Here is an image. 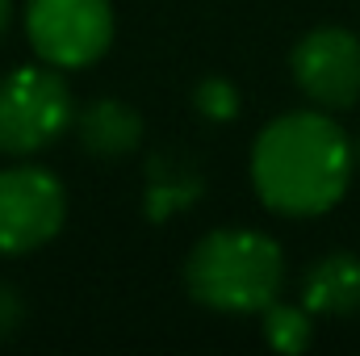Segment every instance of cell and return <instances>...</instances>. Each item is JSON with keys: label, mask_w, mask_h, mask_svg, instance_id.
<instances>
[{"label": "cell", "mask_w": 360, "mask_h": 356, "mask_svg": "<svg viewBox=\"0 0 360 356\" xmlns=\"http://www.w3.org/2000/svg\"><path fill=\"white\" fill-rule=\"evenodd\" d=\"M252 180L276 214H323L352 180V147L323 113H285L256 139Z\"/></svg>", "instance_id": "1"}, {"label": "cell", "mask_w": 360, "mask_h": 356, "mask_svg": "<svg viewBox=\"0 0 360 356\" xmlns=\"http://www.w3.org/2000/svg\"><path fill=\"white\" fill-rule=\"evenodd\" d=\"M184 281L197 302L214 310L252 314L276 302L285 260L281 248L260 231H214L193 248Z\"/></svg>", "instance_id": "2"}, {"label": "cell", "mask_w": 360, "mask_h": 356, "mask_svg": "<svg viewBox=\"0 0 360 356\" xmlns=\"http://www.w3.org/2000/svg\"><path fill=\"white\" fill-rule=\"evenodd\" d=\"M72 122L68 84L51 68H17L0 80V151L34 155Z\"/></svg>", "instance_id": "3"}, {"label": "cell", "mask_w": 360, "mask_h": 356, "mask_svg": "<svg viewBox=\"0 0 360 356\" xmlns=\"http://www.w3.org/2000/svg\"><path fill=\"white\" fill-rule=\"evenodd\" d=\"M25 34L51 68H89L109 51V0H30Z\"/></svg>", "instance_id": "4"}, {"label": "cell", "mask_w": 360, "mask_h": 356, "mask_svg": "<svg viewBox=\"0 0 360 356\" xmlns=\"http://www.w3.org/2000/svg\"><path fill=\"white\" fill-rule=\"evenodd\" d=\"M68 214L63 184L46 168L17 164L0 172V252L21 256L59 235Z\"/></svg>", "instance_id": "5"}, {"label": "cell", "mask_w": 360, "mask_h": 356, "mask_svg": "<svg viewBox=\"0 0 360 356\" xmlns=\"http://www.w3.org/2000/svg\"><path fill=\"white\" fill-rule=\"evenodd\" d=\"M293 76L314 105L348 109L360 96V38L340 25L310 30L293 51Z\"/></svg>", "instance_id": "6"}, {"label": "cell", "mask_w": 360, "mask_h": 356, "mask_svg": "<svg viewBox=\"0 0 360 356\" xmlns=\"http://www.w3.org/2000/svg\"><path fill=\"white\" fill-rule=\"evenodd\" d=\"M84 151L96 160H122L143 139V117L122 101H92L76 122Z\"/></svg>", "instance_id": "7"}, {"label": "cell", "mask_w": 360, "mask_h": 356, "mask_svg": "<svg viewBox=\"0 0 360 356\" xmlns=\"http://www.w3.org/2000/svg\"><path fill=\"white\" fill-rule=\"evenodd\" d=\"M302 302L314 314H352L360 306V260L348 252L323 256L306 272Z\"/></svg>", "instance_id": "8"}, {"label": "cell", "mask_w": 360, "mask_h": 356, "mask_svg": "<svg viewBox=\"0 0 360 356\" xmlns=\"http://www.w3.org/2000/svg\"><path fill=\"white\" fill-rule=\"evenodd\" d=\"M197 197H201V172L180 151H160L147 164V214L155 222L172 218L176 210L193 205Z\"/></svg>", "instance_id": "9"}, {"label": "cell", "mask_w": 360, "mask_h": 356, "mask_svg": "<svg viewBox=\"0 0 360 356\" xmlns=\"http://www.w3.org/2000/svg\"><path fill=\"white\" fill-rule=\"evenodd\" d=\"M264 340L276 352H302L310 344V314L297 306H264Z\"/></svg>", "instance_id": "10"}, {"label": "cell", "mask_w": 360, "mask_h": 356, "mask_svg": "<svg viewBox=\"0 0 360 356\" xmlns=\"http://www.w3.org/2000/svg\"><path fill=\"white\" fill-rule=\"evenodd\" d=\"M197 109L210 117V122H226V117H235V109H239V92L231 80H205V84H197Z\"/></svg>", "instance_id": "11"}, {"label": "cell", "mask_w": 360, "mask_h": 356, "mask_svg": "<svg viewBox=\"0 0 360 356\" xmlns=\"http://www.w3.org/2000/svg\"><path fill=\"white\" fill-rule=\"evenodd\" d=\"M21 319H25V302L17 298L13 285L0 281V340H8V336L21 327Z\"/></svg>", "instance_id": "12"}, {"label": "cell", "mask_w": 360, "mask_h": 356, "mask_svg": "<svg viewBox=\"0 0 360 356\" xmlns=\"http://www.w3.org/2000/svg\"><path fill=\"white\" fill-rule=\"evenodd\" d=\"M8 17H13V0H0V38L8 30Z\"/></svg>", "instance_id": "13"}, {"label": "cell", "mask_w": 360, "mask_h": 356, "mask_svg": "<svg viewBox=\"0 0 360 356\" xmlns=\"http://www.w3.org/2000/svg\"><path fill=\"white\" fill-rule=\"evenodd\" d=\"M356 155H360V139H356Z\"/></svg>", "instance_id": "14"}]
</instances>
